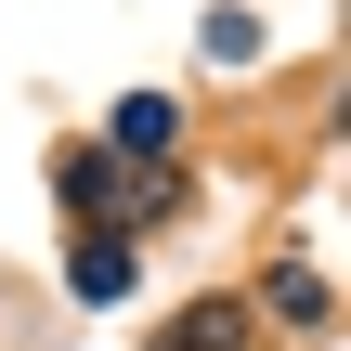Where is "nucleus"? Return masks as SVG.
I'll list each match as a JSON object with an SVG mask.
<instances>
[]
</instances>
